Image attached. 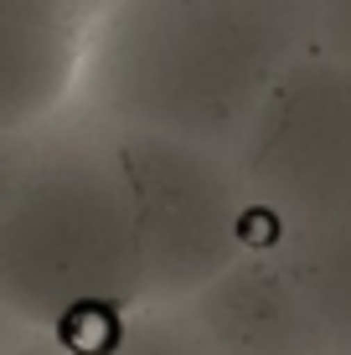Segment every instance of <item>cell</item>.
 I'll return each mask as SVG.
<instances>
[{"mask_svg":"<svg viewBox=\"0 0 351 355\" xmlns=\"http://www.w3.org/2000/svg\"><path fill=\"white\" fill-rule=\"evenodd\" d=\"M0 309L104 345L145 309V248L114 124L88 98L0 134Z\"/></svg>","mask_w":351,"mask_h":355,"instance_id":"1","label":"cell"},{"mask_svg":"<svg viewBox=\"0 0 351 355\" xmlns=\"http://www.w3.org/2000/svg\"><path fill=\"white\" fill-rule=\"evenodd\" d=\"M316 26L320 0H114L83 42V98L108 124L233 150Z\"/></svg>","mask_w":351,"mask_h":355,"instance_id":"2","label":"cell"},{"mask_svg":"<svg viewBox=\"0 0 351 355\" xmlns=\"http://www.w3.org/2000/svg\"><path fill=\"white\" fill-rule=\"evenodd\" d=\"M114 134L145 248V304H181L259 242L243 170L217 144L124 124Z\"/></svg>","mask_w":351,"mask_h":355,"instance_id":"3","label":"cell"},{"mask_svg":"<svg viewBox=\"0 0 351 355\" xmlns=\"http://www.w3.org/2000/svg\"><path fill=\"white\" fill-rule=\"evenodd\" d=\"M233 160L259 242L274 232L351 227V62L310 46L263 98Z\"/></svg>","mask_w":351,"mask_h":355,"instance_id":"4","label":"cell"},{"mask_svg":"<svg viewBox=\"0 0 351 355\" xmlns=\"http://www.w3.org/2000/svg\"><path fill=\"white\" fill-rule=\"evenodd\" d=\"M181 309L238 355H336L316 304L269 242H253L227 273L181 299Z\"/></svg>","mask_w":351,"mask_h":355,"instance_id":"5","label":"cell"},{"mask_svg":"<svg viewBox=\"0 0 351 355\" xmlns=\"http://www.w3.org/2000/svg\"><path fill=\"white\" fill-rule=\"evenodd\" d=\"M88 355H238V350H227L212 329H202L181 304H145L119 324V335H108L104 345H88Z\"/></svg>","mask_w":351,"mask_h":355,"instance_id":"6","label":"cell"},{"mask_svg":"<svg viewBox=\"0 0 351 355\" xmlns=\"http://www.w3.org/2000/svg\"><path fill=\"white\" fill-rule=\"evenodd\" d=\"M316 46H320L325 57H341V62H351V0H320Z\"/></svg>","mask_w":351,"mask_h":355,"instance_id":"7","label":"cell"}]
</instances>
